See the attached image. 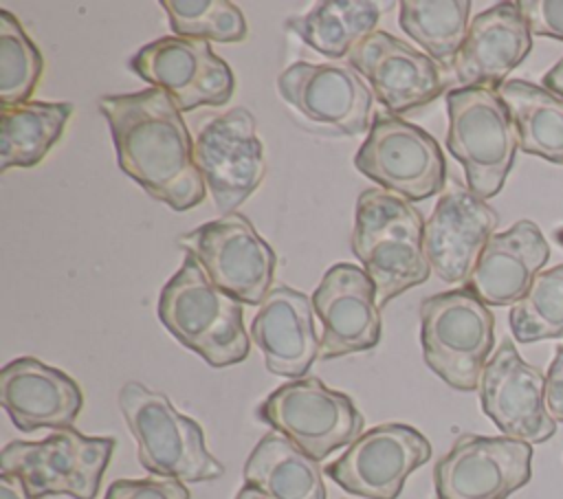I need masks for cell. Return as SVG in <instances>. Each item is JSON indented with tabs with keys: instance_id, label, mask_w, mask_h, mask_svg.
<instances>
[{
	"instance_id": "cell-1",
	"label": "cell",
	"mask_w": 563,
	"mask_h": 499,
	"mask_svg": "<svg viewBox=\"0 0 563 499\" xmlns=\"http://www.w3.org/2000/svg\"><path fill=\"white\" fill-rule=\"evenodd\" d=\"M119 167L174 211L205 200L207 185L194 163V143L174 99L158 88L99 99Z\"/></svg>"
},
{
	"instance_id": "cell-2",
	"label": "cell",
	"mask_w": 563,
	"mask_h": 499,
	"mask_svg": "<svg viewBox=\"0 0 563 499\" xmlns=\"http://www.w3.org/2000/svg\"><path fill=\"white\" fill-rule=\"evenodd\" d=\"M352 251L376 286L378 308L429 279L424 220L391 191L365 189L358 196Z\"/></svg>"
},
{
	"instance_id": "cell-3",
	"label": "cell",
	"mask_w": 563,
	"mask_h": 499,
	"mask_svg": "<svg viewBox=\"0 0 563 499\" xmlns=\"http://www.w3.org/2000/svg\"><path fill=\"white\" fill-rule=\"evenodd\" d=\"M242 306L187 255L176 275L163 286L156 312L180 345L200 354L211 367H227L242 363L251 352Z\"/></svg>"
},
{
	"instance_id": "cell-4",
	"label": "cell",
	"mask_w": 563,
	"mask_h": 499,
	"mask_svg": "<svg viewBox=\"0 0 563 499\" xmlns=\"http://www.w3.org/2000/svg\"><path fill=\"white\" fill-rule=\"evenodd\" d=\"M119 409L145 470L178 481L222 477L224 468L207 451L200 424L183 415L165 393L130 380L119 389Z\"/></svg>"
},
{
	"instance_id": "cell-5",
	"label": "cell",
	"mask_w": 563,
	"mask_h": 499,
	"mask_svg": "<svg viewBox=\"0 0 563 499\" xmlns=\"http://www.w3.org/2000/svg\"><path fill=\"white\" fill-rule=\"evenodd\" d=\"M495 319L468 288L431 295L420 303V343L427 365L453 389H479L495 343Z\"/></svg>"
},
{
	"instance_id": "cell-6",
	"label": "cell",
	"mask_w": 563,
	"mask_h": 499,
	"mask_svg": "<svg viewBox=\"0 0 563 499\" xmlns=\"http://www.w3.org/2000/svg\"><path fill=\"white\" fill-rule=\"evenodd\" d=\"M446 110V147L462 163L468 189L482 200L497 196L519 147L504 99L493 88H453Z\"/></svg>"
},
{
	"instance_id": "cell-7",
	"label": "cell",
	"mask_w": 563,
	"mask_h": 499,
	"mask_svg": "<svg viewBox=\"0 0 563 499\" xmlns=\"http://www.w3.org/2000/svg\"><path fill=\"white\" fill-rule=\"evenodd\" d=\"M114 444V437H88L73 426L59 429L40 442H9L2 448L0 468L22 477L33 499L48 495L95 499Z\"/></svg>"
},
{
	"instance_id": "cell-8",
	"label": "cell",
	"mask_w": 563,
	"mask_h": 499,
	"mask_svg": "<svg viewBox=\"0 0 563 499\" xmlns=\"http://www.w3.org/2000/svg\"><path fill=\"white\" fill-rule=\"evenodd\" d=\"M257 415L317 462L356 442L365 424L350 396L314 376L277 387L260 404Z\"/></svg>"
},
{
	"instance_id": "cell-9",
	"label": "cell",
	"mask_w": 563,
	"mask_h": 499,
	"mask_svg": "<svg viewBox=\"0 0 563 499\" xmlns=\"http://www.w3.org/2000/svg\"><path fill=\"white\" fill-rule=\"evenodd\" d=\"M354 165L385 191L409 202L440 193L446 178V163L435 138L396 114H378L372 121Z\"/></svg>"
},
{
	"instance_id": "cell-10",
	"label": "cell",
	"mask_w": 563,
	"mask_h": 499,
	"mask_svg": "<svg viewBox=\"0 0 563 499\" xmlns=\"http://www.w3.org/2000/svg\"><path fill=\"white\" fill-rule=\"evenodd\" d=\"M209 279L246 306H260L271 292L275 253L249 218L229 213L178 237Z\"/></svg>"
},
{
	"instance_id": "cell-11",
	"label": "cell",
	"mask_w": 563,
	"mask_h": 499,
	"mask_svg": "<svg viewBox=\"0 0 563 499\" xmlns=\"http://www.w3.org/2000/svg\"><path fill=\"white\" fill-rule=\"evenodd\" d=\"M194 163L218 211L235 213L266 174L264 145L257 138L253 114L238 106L205 119L194 138Z\"/></svg>"
},
{
	"instance_id": "cell-12",
	"label": "cell",
	"mask_w": 563,
	"mask_h": 499,
	"mask_svg": "<svg viewBox=\"0 0 563 499\" xmlns=\"http://www.w3.org/2000/svg\"><path fill=\"white\" fill-rule=\"evenodd\" d=\"M130 68L152 88L165 90L180 112L222 106L235 88L233 70L207 40L178 35L154 40L130 59Z\"/></svg>"
},
{
	"instance_id": "cell-13",
	"label": "cell",
	"mask_w": 563,
	"mask_h": 499,
	"mask_svg": "<svg viewBox=\"0 0 563 499\" xmlns=\"http://www.w3.org/2000/svg\"><path fill=\"white\" fill-rule=\"evenodd\" d=\"M532 444L464 433L435 464L438 499H506L530 481Z\"/></svg>"
},
{
	"instance_id": "cell-14",
	"label": "cell",
	"mask_w": 563,
	"mask_h": 499,
	"mask_svg": "<svg viewBox=\"0 0 563 499\" xmlns=\"http://www.w3.org/2000/svg\"><path fill=\"white\" fill-rule=\"evenodd\" d=\"M431 457L429 440L409 424H378L352 442L323 470L345 492L396 499L407 477Z\"/></svg>"
},
{
	"instance_id": "cell-15",
	"label": "cell",
	"mask_w": 563,
	"mask_h": 499,
	"mask_svg": "<svg viewBox=\"0 0 563 499\" xmlns=\"http://www.w3.org/2000/svg\"><path fill=\"white\" fill-rule=\"evenodd\" d=\"M479 402L497 429L512 440L541 444L556 433L545 404V376L504 339L479 378Z\"/></svg>"
},
{
	"instance_id": "cell-16",
	"label": "cell",
	"mask_w": 563,
	"mask_h": 499,
	"mask_svg": "<svg viewBox=\"0 0 563 499\" xmlns=\"http://www.w3.org/2000/svg\"><path fill=\"white\" fill-rule=\"evenodd\" d=\"M282 99L310 123L354 136L369 130L374 92L352 66L295 62L277 77Z\"/></svg>"
},
{
	"instance_id": "cell-17",
	"label": "cell",
	"mask_w": 563,
	"mask_h": 499,
	"mask_svg": "<svg viewBox=\"0 0 563 499\" xmlns=\"http://www.w3.org/2000/svg\"><path fill=\"white\" fill-rule=\"evenodd\" d=\"M376 286L365 268L334 264L312 292V308L321 321V358H339L378 345L380 308Z\"/></svg>"
},
{
	"instance_id": "cell-18",
	"label": "cell",
	"mask_w": 563,
	"mask_h": 499,
	"mask_svg": "<svg viewBox=\"0 0 563 499\" xmlns=\"http://www.w3.org/2000/svg\"><path fill=\"white\" fill-rule=\"evenodd\" d=\"M497 213L462 185L442 193L424 222V253L431 270L446 284L466 281L495 235Z\"/></svg>"
},
{
	"instance_id": "cell-19",
	"label": "cell",
	"mask_w": 563,
	"mask_h": 499,
	"mask_svg": "<svg viewBox=\"0 0 563 499\" xmlns=\"http://www.w3.org/2000/svg\"><path fill=\"white\" fill-rule=\"evenodd\" d=\"M347 64L369 81L374 97L396 114L433 101L444 88V77L429 55L385 31L365 37L347 55Z\"/></svg>"
},
{
	"instance_id": "cell-20",
	"label": "cell",
	"mask_w": 563,
	"mask_h": 499,
	"mask_svg": "<svg viewBox=\"0 0 563 499\" xmlns=\"http://www.w3.org/2000/svg\"><path fill=\"white\" fill-rule=\"evenodd\" d=\"M530 48L532 33L519 4L499 2L471 20L453 70L462 88L497 90Z\"/></svg>"
},
{
	"instance_id": "cell-21",
	"label": "cell",
	"mask_w": 563,
	"mask_h": 499,
	"mask_svg": "<svg viewBox=\"0 0 563 499\" xmlns=\"http://www.w3.org/2000/svg\"><path fill=\"white\" fill-rule=\"evenodd\" d=\"M0 404L20 431H59L75 424L84 396L79 385L62 369L22 356L0 372Z\"/></svg>"
},
{
	"instance_id": "cell-22",
	"label": "cell",
	"mask_w": 563,
	"mask_h": 499,
	"mask_svg": "<svg viewBox=\"0 0 563 499\" xmlns=\"http://www.w3.org/2000/svg\"><path fill=\"white\" fill-rule=\"evenodd\" d=\"M251 339L264 354L266 369L275 376L299 380L321 356L312 301L288 286L273 288L260 303L251 323Z\"/></svg>"
},
{
	"instance_id": "cell-23",
	"label": "cell",
	"mask_w": 563,
	"mask_h": 499,
	"mask_svg": "<svg viewBox=\"0 0 563 499\" xmlns=\"http://www.w3.org/2000/svg\"><path fill=\"white\" fill-rule=\"evenodd\" d=\"M550 257L548 240L532 220H519L495 233L484 246L466 288L486 306H515Z\"/></svg>"
},
{
	"instance_id": "cell-24",
	"label": "cell",
	"mask_w": 563,
	"mask_h": 499,
	"mask_svg": "<svg viewBox=\"0 0 563 499\" xmlns=\"http://www.w3.org/2000/svg\"><path fill=\"white\" fill-rule=\"evenodd\" d=\"M242 475L268 499H325L319 462L277 431L255 444Z\"/></svg>"
},
{
	"instance_id": "cell-25",
	"label": "cell",
	"mask_w": 563,
	"mask_h": 499,
	"mask_svg": "<svg viewBox=\"0 0 563 499\" xmlns=\"http://www.w3.org/2000/svg\"><path fill=\"white\" fill-rule=\"evenodd\" d=\"M497 92L515 121L519 149L563 165V97L523 79L504 81Z\"/></svg>"
},
{
	"instance_id": "cell-26",
	"label": "cell",
	"mask_w": 563,
	"mask_h": 499,
	"mask_svg": "<svg viewBox=\"0 0 563 499\" xmlns=\"http://www.w3.org/2000/svg\"><path fill=\"white\" fill-rule=\"evenodd\" d=\"M73 114L70 103L26 101L2 108L0 114V169L33 167L59 141L66 121Z\"/></svg>"
},
{
	"instance_id": "cell-27",
	"label": "cell",
	"mask_w": 563,
	"mask_h": 499,
	"mask_svg": "<svg viewBox=\"0 0 563 499\" xmlns=\"http://www.w3.org/2000/svg\"><path fill=\"white\" fill-rule=\"evenodd\" d=\"M380 7L367 0H325L314 4L308 13L290 18L288 29L297 33L308 46L328 55H350L378 24Z\"/></svg>"
},
{
	"instance_id": "cell-28",
	"label": "cell",
	"mask_w": 563,
	"mask_h": 499,
	"mask_svg": "<svg viewBox=\"0 0 563 499\" xmlns=\"http://www.w3.org/2000/svg\"><path fill=\"white\" fill-rule=\"evenodd\" d=\"M468 0H402L398 22L438 64H453L468 33Z\"/></svg>"
},
{
	"instance_id": "cell-29",
	"label": "cell",
	"mask_w": 563,
	"mask_h": 499,
	"mask_svg": "<svg viewBox=\"0 0 563 499\" xmlns=\"http://www.w3.org/2000/svg\"><path fill=\"white\" fill-rule=\"evenodd\" d=\"M44 59L18 18L0 9V103L2 108L31 101L42 77Z\"/></svg>"
},
{
	"instance_id": "cell-30",
	"label": "cell",
	"mask_w": 563,
	"mask_h": 499,
	"mask_svg": "<svg viewBox=\"0 0 563 499\" xmlns=\"http://www.w3.org/2000/svg\"><path fill=\"white\" fill-rule=\"evenodd\" d=\"M510 328L519 343L563 336V264L534 277L530 290L510 308Z\"/></svg>"
},
{
	"instance_id": "cell-31",
	"label": "cell",
	"mask_w": 563,
	"mask_h": 499,
	"mask_svg": "<svg viewBox=\"0 0 563 499\" xmlns=\"http://www.w3.org/2000/svg\"><path fill=\"white\" fill-rule=\"evenodd\" d=\"M178 37L207 42H242L249 35L242 11L229 0H163Z\"/></svg>"
},
{
	"instance_id": "cell-32",
	"label": "cell",
	"mask_w": 563,
	"mask_h": 499,
	"mask_svg": "<svg viewBox=\"0 0 563 499\" xmlns=\"http://www.w3.org/2000/svg\"><path fill=\"white\" fill-rule=\"evenodd\" d=\"M106 499H189L183 481L169 477L117 479L110 484Z\"/></svg>"
},
{
	"instance_id": "cell-33",
	"label": "cell",
	"mask_w": 563,
	"mask_h": 499,
	"mask_svg": "<svg viewBox=\"0 0 563 499\" xmlns=\"http://www.w3.org/2000/svg\"><path fill=\"white\" fill-rule=\"evenodd\" d=\"M530 33L545 35L563 42V2L552 0H521L517 2Z\"/></svg>"
},
{
	"instance_id": "cell-34",
	"label": "cell",
	"mask_w": 563,
	"mask_h": 499,
	"mask_svg": "<svg viewBox=\"0 0 563 499\" xmlns=\"http://www.w3.org/2000/svg\"><path fill=\"white\" fill-rule=\"evenodd\" d=\"M545 404L550 415L556 422H563V345L556 347L545 374Z\"/></svg>"
},
{
	"instance_id": "cell-35",
	"label": "cell",
	"mask_w": 563,
	"mask_h": 499,
	"mask_svg": "<svg viewBox=\"0 0 563 499\" xmlns=\"http://www.w3.org/2000/svg\"><path fill=\"white\" fill-rule=\"evenodd\" d=\"M0 499H33L26 490L22 477L11 473H0Z\"/></svg>"
},
{
	"instance_id": "cell-36",
	"label": "cell",
	"mask_w": 563,
	"mask_h": 499,
	"mask_svg": "<svg viewBox=\"0 0 563 499\" xmlns=\"http://www.w3.org/2000/svg\"><path fill=\"white\" fill-rule=\"evenodd\" d=\"M543 88L563 97V57L543 75Z\"/></svg>"
},
{
	"instance_id": "cell-37",
	"label": "cell",
	"mask_w": 563,
	"mask_h": 499,
	"mask_svg": "<svg viewBox=\"0 0 563 499\" xmlns=\"http://www.w3.org/2000/svg\"><path fill=\"white\" fill-rule=\"evenodd\" d=\"M235 499H268V497H264L260 490H255L251 486H242L240 492L235 495Z\"/></svg>"
},
{
	"instance_id": "cell-38",
	"label": "cell",
	"mask_w": 563,
	"mask_h": 499,
	"mask_svg": "<svg viewBox=\"0 0 563 499\" xmlns=\"http://www.w3.org/2000/svg\"><path fill=\"white\" fill-rule=\"evenodd\" d=\"M554 237H556V242L563 246V226L561 229H556V233H554Z\"/></svg>"
}]
</instances>
